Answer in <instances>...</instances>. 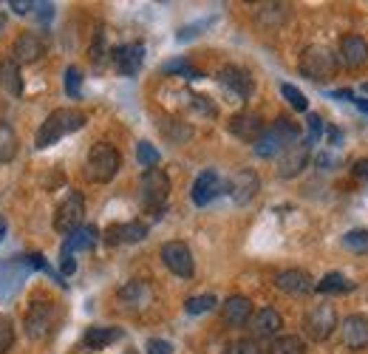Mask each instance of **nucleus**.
I'll return each mask as SVG.
<instances>
[{"instance_id":"obj_1","label":"nucleus","mask_w":368,"mask_h":354,"mask_svg":"<svg viewBox=\"0 0 368 354\" xmlns=\"http://www.w3.org/2000/svg\"><path fill=\"white\" fill-rule=\"evenodd\" d=\"M301 142V128H297L289 116H278L269 128H264V133L255 139V153L261 159H272V156H281L289 145Z\"/></svg>"},{"instance_id":"obj_2","label":"nucleus","mask_w":368,"mask_h":354,"mask_svg":"<svg viewBox=\"0 0 368 354\" xmlns=\"http://www.w3.org/2000/svg\"><path fill=\"white\" fill-rule=\"evenodd\" d=\"M82 125H85V113H82V111H74V108H57V111H51L49 116H45V122L40 125L34 145H37L40 151H45V148L57 145V142H60L65 133L80 131Z\"/></svg>"},{"instance_id":"obj_3","label":"nucleus","mask_w":368,"mask_h":354,"mask_svg":"<svg viewBox=\"0 0 368 354\" xmlns=\"http://www.w3.org/2000/svg\"><path fill=\"white\" fill-rule=\"evenodd\" d=\"M170 199V176L162 168H148L139 179V204L153 219H159Z\"/></svg>"},{"instance_id":"obj_4","label":"nucleus","mask_w":368,"mask_h":354,"mask_svg":"<svg viewBox=\"0 0 368 354\" xmlns=\"http://www.w3.org/2000/svg\"><path fill=\"white\" fill-rule=\"evenodd\" d=\"M119 164H122L119 151L113 148V145H108V142H97V145L88 151L85 176L91 181H97V184H105V181H111L113 176L119 173Z\"/></svg>"},{"instance_id":"obj_5","label":"nucleus","mask_w":368,"mask_h":354,"mask_svg":"<svg viewBox=\"0 0 368 354\" xmlns=\"http://www.w3.org/2000/svg\"><path fill=\"white\" fill-rule=\"evenodd\" d=\"M301 74L312 82H329L337 74V54L326 45H309L301 54Z\"/></svg>"},{"instance_id":"obj_6","label":"nucleus","mask_w":368,"mask_h":354,"mask_svg":"<svg viewBox=\"0 0 368 354\" xmlns=\"http://www.w3.org/2000/svg\"><path fill=\"white\" fill-rule=\"evenodd\" d=\"M82 216H85V196L80 190H68L54 210V230L60 235H71L74 230L82 227Z\"/></svg>"},{"instance_id":"obj_7","label":"nucleus","mask_w":368,"mask_h":354,"mask_svg":"<svg viewBox=\"0 0 368 354\" xmlns=\"http://www.w3.org/2000/svg\"><path fill=\"white\" fill-rule=\"evenodd\" d=\"M303 329H306V335L312 340H329L334 335V329H337V312H334V306L332 303H317L312 306V309L306 312L303 318Z\"/></svg>"},{"instance_id":"obj_8","label":"nucleus","mask_w":368,"mask_h":354,"mask_svg":"<svg viewBox=\"0 0 368 354\" xmlns=\"http://www.w3.org/2000/svg\"><path fill=\"white\" fill-rule=\"evenodd\" d=\"M26 332L34 340H43L54 332V306L49 300H37L26 312Z\"/></svg>"},{"instance_id":"obj_9","label":"nucleus","mask_w":368,"mask_h":354,"mask_svg":"<svg viewBox=\"0 0 368 354\" xmlns=\"http://www.w3.org/2000/svg\"><path fill=\"white\" fill-rule=\"evenodd\" d=\"M162 261L179 278H193V272H196L193 252H190V247L184 244V241H168L162 247Z\"/></svg>"},{"instance_id":"obj_10","label":"nucleus","mask_w":368,"mask_h":354,"mask_svg":"<svg viewBox=\"0 0 368 354\" xmlns=\"http://www.w3.org/2000/svg\"><path fill=\"white\" fill-rule=\"evenodd\" d=\"M218 82H221L229 93H233V97H238V100H249L252 91H255V82H252L249 71H244V68H238V65H224V68L218 71Z\"/></svg>"},{"instance_id":"obj_11","label":"nucleus","mask_w":368,"mask_h":354,"mask_svg":"<svg viewBox=\"0 0 368 354\" xmlns=\"http://www.w3.org/2000/svg\"><path fill=\"white\" fill-rule=\"evenodd\" d=\"M224 190L233 196L235 204H246V201L255 199V193L261 190V179H258L255 170H238L233 179L224 184Z\"/></svg>"},{"instance_id":"obj_12","label":"nucleus","mask_w":368,"mask_h":354,"mask_svg":"<svg viewBox=\"0 0 368 354\" xmlns=\"http://www.w3.org/2000/svg\"><path fill=\"white\" fill-rule=\"evenodd\" d=\"M264 128L266 125L261 120V113H255V111H241L229 120V133L238 136L241 142H249V145H255V139L264 133Z\"/></svg>"},{"instance_id":"obj_13","label":"nucleus","mask_w":368,"mask_h":354,"mask_svg":"<svg viewBox=\"0 0 368 354\" xmlns=\"http://www.w3.org/2000/svg\"><path fill=\"white\" fill-rule=\"evenodd\" d=\"M309 153H312V148L306 145V142H295V145H289V148L278 156V176H281V179L297 176V173L306 168Z\"/></svg>"},{"instance_id":"obj_14","label":"nucleus","mask_w":368,"mask_h":354,"mask_svg":"<svg viewBox=\"0 0 368 354\" xmlns=\"http://www.w3.org/2000/svg\"><path fill=\"white\" fill-rule=\"evenodd\" d=\"M117 300H119L122 309L139 312V309H145V306L153 300V289H150L148 280H130V283H125V287L119 289Z\"/></svg>"},{"instance_id":"obj_15","label":"nucleus","mask_w":368,"mask_h":354,"mask_svg":"<svg viewBox=\"0 0 368 354\" xmlns=\"http://www.w3.org/2000/svg\"><path fill=\"white\" fill-rule=\"evenodd\" d=\"M148 235V224L142 221H125V224H111L105 230V244L108 247H119V244H139Z\"/></svg>"},{"instance_id":"obj_16","label":"nucleus","mask_w":368,"mask_h":354,"mask_svg":"<svg viewBox=\"0 0 368 354\" xmlns=\"http://www.w3.org/2000/svg\"><path fill=\"white\" fill-rule=\"evenodd\" d=\"M218 193H224V181H221V176H218V170H201L198 176H196V181H193V204H198V207H204V204H210Z\"/></svg>"},{"instance_id":"obj_17","label":"nucleus","mask_w":368,"mask_h":354,"mask_svg":"<svg viewBox=\"0 0 368 354\" xmlns=\"http://www.w3.org/2000/svg\"><path fill=\"white\" fill-rule=\"evenodd\" d=\"M113 63H117V71L125 77L139 74V68L145 63V45L142 43H125L119 49H113Z\"/></svg>"},{"instance_id":"obj_18","label":"nucleus","mask_w":368,"mask_h":354,"mask_svg":"<svg viewBox=\"0 0 368 354\" xmlns=\"http://www.w3.org/2000/svg\"><path fill=\"white\" fill-rule=\"evenodd\" d=\"M275 287L286 295H309V292H314V280L303 269H284L275 275Z\"/></svg>"},{"instance_id":"obj_19","label":"nucleus","mask_w":368,"mask_h":354,"mask_svg":"<svg viewBox=\"0 0 368 354\" xmlns=\"http://www.w3.org/2000/svg\"><path fill=\"white\" fill-rule=\"evenodd\" d=\"M249 318H252V300H249V298L233 295V298L224 300V306H221V320H224V326L238 329V326H246Z\"/></svg>"},{"instance_id":"obj_20","label":"nucleus","mask_w":368,"mask_h":354,"mask_svg":"<svg viewBox=\"0 0 368 354\" xmlns=\"http://www.w3.org/2000/svg\"><path fill=\"white\" fill-rule=\"evenodd\" d=\"M340 338L349 349H365L368 346V318L365 315H349L340 326Z\"/></svg>"},{"instance_id":"obj_21","label":"nucleus","mask_w":368,"mask_h":354,"mask_svg":"<svg viewBox=\"0 0 368 354\" xmlns=\"http://www.w3.org/2000/svg\"><path fill=\"white\" fill-rule=\"evenodd\" d=\"M97 241H100V232H97V227L85 224V227L74 230L71 235H65V244H62V255H60V258H74V252L94 250V247H97Z\"/></svg>"},{"instance_id":"obj_22","label":"nucleus","mask_w":368,"mask_h":354,"mask_svg":"<svg viewBox=\"0 0 368 354\" xmlns=\"http://www.w3.org/2000/svg\"><path fill=\"white\" fill-rule=\"evenodd\" d=\"M246 323H249V332L255 335V338H275V335L281 332L284 318L275 312V309H269V306H264V309H258Z\"/></svg>"},{"instance_id":"obj_23","label":"nucleus","mask_w":368,"mask_h":354,"mask_svg":"<svg viewBox=\"0 0 368 354\" xmlns=\"http://www.w3.org/2000/svg\"><path fill=\"white\" fill-rule=\"evenodd\" d=\"M43 54H45V43H43L40 34L26 32V34L17 37V43H14V63H17V65H23V63H37Z\"/></svg>"},{"instance_id":"obj_24","label":"nucleus","mask_w":368,"mask_h":354,"mask_svg":"<svg viewBox=\"0 0 368 354\" xmlns=\"http://www.w3.org/2000/svg\"><path fill=\"white\" fill-rule=\"evenodd\" d=\"M340 60H343V65H349V68L365 65L368 63V43L360 34L343 37V43H340Z\"/></svg>"},{"instance_id":"obj_25","label":"nucleus","mask_w":368,"mask_h":354,"mask_svg":"<svg viewBox=\"0 0 368 354\" xmlns=\"http://www.w3.org/2000/svg\"><path fill=\"white\" fill-rule=\"evenodd\" d=\"M117 340H122V329H117V326H91L82 338V343L88 349H105Z\"/></svg>"},{"instance_id":"obj_26","label":"nucleus","mask_w":368,"mask_h":354,"mask_svg":"<svg viewBox=\"0 0 368 354\" xmlns=\"http://www.w3.org/2000/svg\"><path fill=\"white\" fill-rule=\"evenodd\" d=\"M0 91L9 97H20L23 93V77H20V65L14 60L0 63Z\"/></svg>"},{"instance_id":"obj_27","label":"nucleus","mask_w":368,"mask_h":354,"mask_svg":"<svg viewBox=\"0 0 368 354\" xmlns=\"http://www.w3.org/2000/svg\"><path fill=\"white\" fill-rule=\"evenodd\" d=\"M20 151V139L9 122H0V164H6L17 156Z\"/></svg>"},{"instance_id":"obj_28","label":"nucleus","mask_w":368,"mask_h":354,"mask_svg":"<svg viewBox=\"0 0 368 354\" xmlns=\"http://www.w3.org/2000/svg\"><path fill=\"white\" fill-rule=\"evenodd\" d=\"M266 354H306V343L297 335H281L269 343Z\"/></svg>"},{"instance_id":"obj_29","label":"nucleus","mask_w":368,"mask_h":354,"mask_svg":"<svg viewBox=\"0 0 368 354\" xmlns=\"http://www.w3.org/2000/svg\"><path fill=\"white\" fill-rule=\"evenodd\" d=\"M317 292H323V295H334V292H349L352 289V280L346 275H340V272H329L323 280L314 287Z\"/></svg>"},{"instance_id":"obj_30","label":"nucleus","mask_w":368,"mask_h":354,"mask_svg":"<svg viewBox=\"0 0 368 354\" xmlns=\"http://www.w3.org/2000/svg\"><path fill=\"white\" fill-rule=\"evenodd\" d=\"M162 74H181L184 80H201V74H198V71H193L190 68V63L187 60H168L165 65H162Z\"/></svg>"},{"instance_id":"obj_31","label":"nucleus","mask_w":368,"mask_h":354,"mask_svg":"<svg viewBox=\"0 0 368 354\" xmlns=\"http://www.w3.org/2000/svg\"><path fill=\"white\" fill-rule=\"evenodd\" d=\"M216 295H196V298H187V303H184V309H187L190 315H204L216 309Z\"/></svg>"},{"instance_id":"obj_32","label":"nucleus","mask_w":368,"mask_h":354,"mask_svg":"<svg viewBox=\"0 0 368 354\" xmlns=\"http://www.w3.org/2000/svg\"><path fill=\"white\" fill-rule=\"evenodd\" d=\"M136 162H139L145 170H148V168H156V164H159V151L150 145V142L142 139L139 145H136Z\"/></svg>"},{"instance_id":"obj_33","label":"nucleus","mask_w":368,"mask_h":354,"mask_svg":"<svg viewBox=\"0 0 368 354\" xmlns=\"http://www.w3.org/2000/svg\"><path fill=\"white\" fill-rule=\"evenodd\" d=\"M343 244L352 252H368V230H349L343 235Z\"/></svg>"},{"instance_id":"obj_34","label":"nucleus","mask_w":368,"mask_h":354,"mask_svg":"<svg viewBox=\"0 0 368 354\" xmlns=\"http://www.w3.org/2000/svg\"><path fill=\"white\" fill-rule=\"evenodd\" d=\"M80 91H82V71H80L77 65H68V68H65V93L77 100Z\"/></svg>"},{"instance_id":"obj_35","label":"nucleus","mask_w":368,"mask_h":354,"mask_svg":"<svg viewBox=\"0 0 368 354\" xmlns=\"http://www.w3.org/2000/svg\"><path fill=\"white\" fill-rule=\"evenodd\" d=\"M14 346V323L9 315H0V354H6Z\"/></svg>"},{"instance_id":"obj_36","label":"nucleus","mask_w":368,"mask_h":354,"mask_svg":"<svg viewBox=\"0 0 368 354\" xmlns=\"http://www.w3.org/2000/svg\"><path fill=\"white\" fill-rule=\"evenodd\" d=\"M281 91H284V97H286V102H289V105H292L295 111H306V108H309L306 97H303V93H301V91H297L295 85L284 82V85H281Z\"/></svg>"},{"instance_id":"obj_37","label":"nucleus","mask_w":368,"mask_h":354,"mask_svg":"<svg viewBox=\"0 0 368 354\" xmlns=\"http://www.w3.org/2000/svg\"><path fill=\"white\" fill-rule=\"evenodd\" d=\"M224 354H264V349L255 343V340H235V343H229L224 349Z\"/></svg>"},{"instance_id":"obj_38","label":"nucleus","mask_w":368,"mask_h":354,"mask_svg":"<svg viewBox=\"0 0 368 354\" xmlns=\"http://www.w3.org/2000/svg\"><path fill=\"white\" fill-rule=\"evenodd\" d=\"M306 128H309V136H306V145H317L320 136H323V120H320L317 113H309L306 116Z\"/></svg>"},{"instance_id":"obj_39","label":"nucleus","mask_w":368,"mask_h":354,"mask_svg":"<svg viewBox=\"0 0 368 354\" xmlns=\"http://www.w3.org/2000/svg\"><path fill=\"white\" fill-rule=\"evenodd\" d=\"M102 57H105V34H102V32H97L94 43H91V60L100 63Z\"/></svg>"},{"instance_id":"obj_40","label":"nucleus","mask_w":368,"mask_h":354,"mask_svg":"<svg viewBox=\"0 0 368 354\" xmlns=\"http://www.w3.org/2000/svg\"><path fill=\"white\" fill-rule=\"evenodd\" d=\"M26 264H29L32 269H43V272H49V275H54V278H57V272H54V269L49 267V261H45V258H43L40 252H34V255H29V261H26Z\"/></svg>"},{"instance_id":"obj_41","label":"nucleus","mask_w":368,"mask_h":354,"mask_svg":"<svg viewBox=\"0 0 368 354\" xmlns=\"http://www.w3.org/2000/svg\"><path fill=\"white\" fill-rule=\"evenodd\" d=\"M148 354H173V346L168 340L153 338V340H148Z\"/></svg>"},{"instance_id":"obj_42","label":"nucleus","mask_w":368,"mask_h":354,"mask_svg":"<svg viewBox=\"0 0 368 354\" xmlns=\"http://www.w3.org/2000/svg\"><path fill=\"white\" fill-rule=\"evenodd\" d=\"M204 26H210V20H204V23H196V26H187V29H181L176 37H179V40H190V37L201 34V29H204Z\"/></svg>"},{"instance_id":"obj_43","label":"nucleus","mask_w":368,"mask_h":354,"mask_svg":"<svg viewBox=\"0 0 368 354\" xmlns=\"http://www.w3.org/2000/svg\"><path fill=\"white\" fill-rule=\"evenodd\" d=\"M9 9H12L14 14H29V12H32V9H37V6L32 3V0H12Z\"/></svg>"},{"instance_id":"obj_44","label":"nucleus","mask_w":368,"mask_h":354,"mask_svg":"<svg viewBox=\"0 0 368 354\" xmlns=\"http://www.w3.org/2000/svg\"><path fill=\"white\" fill-rule=\"evenodd\" d=\"M314 162H317V168H323V170H329L332 164H337V159H334L332 153H320V156H317Z\"/></svg>"},{"instance_id":"obj_45","label":"nucleus","mask_w":368,"mask_h":354,"mask_svg":"<svg viewBox=\"0 0 368 354\" xmlns=\"http://www.w3.org/2000/svg\"><path fill=\"white\" fill-rule=\"evenodd\" d=\"M354 176H360V179L368 181V159H360V162L354 164Z\"/></svg>"},{"instance_id":"obj_46","label":"nucleus","mask_w":368,"mask_h":354,"mask_svg":"<svg viewBox=\"0 0 368 354\" xmlns=\"http://www.w3.org/2000/svg\"><path fill=\"white\" fill-rule=\"evenodd\" d=\"M74 269H77V261H74V258H62V272H65V275H74Z\"/></svg>"},{"instance_id":"obj_47","label":"nucleus","mask_w":368,"mask_h":354,"mask_svg":"<svg viewBox=\"0 0 368 354\" xmlns=\"http://www.w3.org/2000/svg\"><path fill=\"white\" fill-rule=\"evenodd\" d=\"M332 97H334V100H352L354 93H352L349 88H343V91H332Z\"/></svg>"},{"instance_id":"obj_48","label":"nucleus","mask_w":368,"mask_h":354,"mask_svg":"<svg viewBox=\"0 0 368 354\" xmlns=\"http://www.w3.org/2000/svg\"><path fill=\"white\" fill-rule=\"evenodd\" d=\"M354 105H357V108H360V111H363V113L368 116V100H363V97H357V100H354Z\"/></svg>"},{"instance_id":"obj_49","label":"nucleus","mask_w":368,"mask_h":354,"mask_svg":"<svg viewBox=\"0 0 368 354\" xmlns=\"http://www.w3.org/2000/svg\"><path fill=\"white\" fill-rule=\"evenodd\" d=\"M340 136H343L340 131H334V128L329 131V139H332V145H337V142H340Z\"/></svg>"},{"instance_id":"obj_50","label":"nucleus","mask_w":368,"mask_h":354,"mask_svg":"<svg viewBox=\"0 0 368 354\" xmlns=\"http://www.w3.org/2000/svg\"><path fill=\"white\" fill-rule=\"evenodd\" d=\"M6 239V219H0V241Z\"/></svg>"},{"instance_id":"obj_51","label":"nucleus","mask_w":368,"mask_h":354,"mask_svg":"<svg viewBox=\"0 0 368 354\" xmlns=\"http://www.w3.org/2000/svg\"><path fill=\"white\" fill-rule=\"evenodd\" d=\"M360 91H365V93H368V82H363V85H360Z\"/></svg>"},{"instance_id":"obj_52","label":"nucleus","mask_w":368,"mask_h":354,"mask_svg":"<svg viewBox=\"0 0 368 354\" xmlns=\"http://www.w3.org/2000/svg\"><path fill=\"white\" fill-rule=\"evenodd\" d=\"M125 354H136V351H133V349H128V351H125Z\"/></svg>"}]
</instances>
